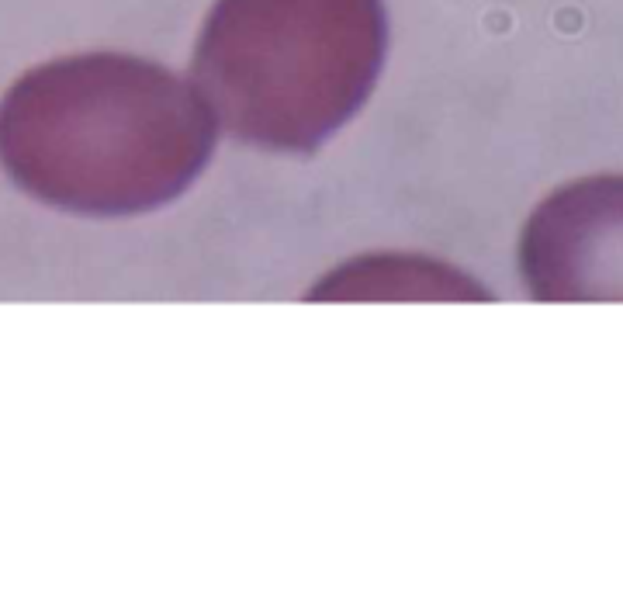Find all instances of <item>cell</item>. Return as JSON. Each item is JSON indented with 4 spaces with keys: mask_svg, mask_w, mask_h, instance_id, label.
<instances>
[{
    "mask_svg": "<svg viewBox=\"0 0 623 589\" xmlns=\"http://www.w3.org/2000/svg\"><path fill=\"white\" fill-rule=\"evenodd\" d=\"M381 55V0H218L191 83L239 142L309 153L367 101Z\"/></svg>",
    "mask_w": 623,
    "mask_h": 589,
    "instance_id": "obj_2",
    "label": "cell"
},
{
    "mask_svg": "<svg viewBox=\"0 0 623 589\" xmlns=\"http://www.w3.org/2000/svg\"><path fill=\"white\" fill-rule=\"evenodd\" d=\"M519 270L541 302H623V174L544 198L523 229Z\"/></svg>",
    "mask_w": 623,
    "mask_h": 589,
    "instance_id": "obj_3",
    "label": "cell"
},
{
    "mask_svg": "<svg viewBox=\"0 0 623 589\" xmlns=\"http://www.w3.org/2000/svg\"><path fill=\"white\" fill-rule=\"evenodd\" d=\"M315 298H489L471 277L437 260L371 257L353 260L315 292Z\"/></svg>",
    "mask_w": 623,
    "mask_h": 589,
    "instance_id": "obj_4",
    "label": "cell"
},
{
    "mask_svg": "<svg viewBox=\"0 0 623 589\" xmlns=\"http://www.w3.org/2000/svg\"><path fill=\"white\" fill-rule=\"evenodd\" d=\"M215 118L194 83L129 55L31 73L0 118V153L46 201L146 212L177 198L211 156Z\"/></svg>",
    "mask_w": 623,
    "mask_h": 589,
    "instance_id": "obj_1",
    "label": "cell"
}]
</instances>
